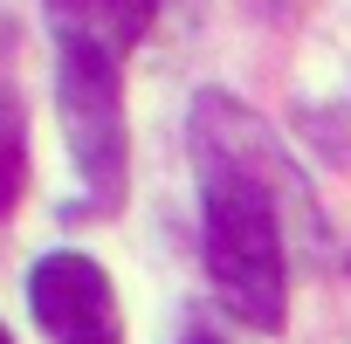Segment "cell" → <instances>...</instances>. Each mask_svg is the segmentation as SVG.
<instances>
[{
    "label": "cell",
    "instance_id": "cell-5",
    "mask_svg": "<svg viewBox=\"0 0 351 344\" xmlns=\"http://www.w3.org/2000/svg\"><path fill=\"white\" fill-rule=\"evenodd\" d=\"M21 193H28V131H21V117L8 103H0V221L21 207Z\"/></svg>",
    "mask_w": 351,
    "mask_h": 344
},
{
    "label": "cell",
    "instance_id": "cell-2",
    "mask_svg": "<svg viewBox=\"0 0 351 344\" xmlns=\"http://www.w3.org/2000/svg\"><path fill=\"white\" fill-rule=\"evenodd\" d=\"M56 110H62V138L69 158L90 186L97 214L124 207L131 186V124H124V69L104 49H62L56 62Z\"/></svg>",
    "mask_w": 351,
    "mask_h": 344
},
{
    "label": "cell",
    "instance_id": "cell-6",
    "mask_svg": "<svg viewBox=\"0 0 351 344\" xmlns=\"http://www.w3.org/2000/svg\"><path fill=\"white\" fill-rule=\"evenodd\" d=\"M186 344H221V337H207V330H193V337H186Z\"/></svg>",
    "mask_w": 351,
    "mask_h": 344
},
{
    "label": "cell",
    "instance_id": "cell-4",
    "mask_svg": "<svg viewBox=\"0 0 351 344\" xmlns=\"http://www.w3.org/2000/svg\"><path fill=\"white\" fill-rule=\"evenodd\" d=\"M49 8V28L62 49H104V56H124L145 42L158 0H42Z\"/></svg>",
    "mask_w": 351,
    "mask_h": 344
},
{
    "label": "cell",
    "instance_id": "cell-7",
    "mask_svg": "<svg viewBox=\"0 0 351 344\" xmlns=\"http://www.w3.org/2000/svg\"><path fill=\"white\" fill-rule=\"evenodd\" d=\"M0 344H14V337H8V330H0Z\"/></svg>",
    "mask_w": 351,
    "mask_h": 344
},
{
    "label": "cell",
    "instance_id": "cell-1",
    "mask_svg": "<svg viewBox=\"0 0 351 344\" xmlns=\"http://www.w3.org/2000/svg\"><path fill=\"white\" fill-rule=\"evenodd\" d=\"M207 180H200V241H207V275L214 296L255 323V330H282L289 317V262H282V228H276V193L255 165L234 158V145L221 131H207L193 117Z\"/></svg>",
    "mask_w": 351,
    "mask_h": 344
},
{
    "label": "cell",
    "instance_id": "cell-3",
    "mask_svg": "<svg viewBox=\"0 0 351 344\" xmlns=\"http://www.w3.org/2000/svg\"><path fill=\"white\" fill-rule=\"evenodd\" d=\"M28 310L35 323L56 337V344H124V310H117V289L110 275L76 255V248H56L28 269Z\"/></svg>",
    "mask_w": 351,
    "mask_h": 344
}]
</instances>
